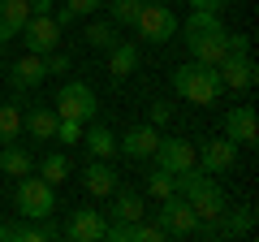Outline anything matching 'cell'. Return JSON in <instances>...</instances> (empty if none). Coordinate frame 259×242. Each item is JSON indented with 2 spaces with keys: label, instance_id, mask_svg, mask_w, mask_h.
Returning a JSON list of instances; mask_svg holds the SVG:
<instances>
[{
  "label": "cell",
  "instance_id": "6da1fadb",
  "mask_svg": "<svg viewBox=\"0 0 259 242\" xmlns=\"http://www.w3.org/2000/svg\"><path fill=\"white\" fill-rule=\"evenodd\" d=\"M177 30H182V44L190 52V61H199V65H221L229 56V30H225L221 13L190 9V18L177 22Z\"/></svg>",
  "mask_w": 259,
  "mask_h": 242
},
{
  "label": "cell",
  "instance_id": "7a4b0ae2",
  "mask_svg": "<svg viewBox=\"0 0 259 242\" xmlns=\"http://www.w3.org/2000/svg\"><path fill=\"white\" fill-rule=\"evenodd\" d=\"M173 91L182 95V100L199 104V108H207V104H216L225 95L221 87V74H216V65H199V61H186V65L173 69Z\"/></svg>",
  "mask_w": 259,
  "mask_h": 242
},
{
  "label": "cell",
  "instance_id": "3957f363",
  "mask_svg": "<svg viewBox=\"0 0 259 242\" xmlns=\"http://www.w3.org/2000/svg\"><path fill=\"white\" fill-rule=\"evenodd\" d=\"M13 204H18L22 221H48V216H56V186L35 177V173H26V177H18Z\"/></svg>",
  "mask_w": 259,
  "mask_h": 242
},
{
  "label": "cell",
  "instance_id": "277c9868",
  "mask_svg": "<svg viewBox=\"0 0 259 242\" xmlns=\"http://www.w3.org/2000/svg\"><path fill=\"white\" fill-rule=\"evenodd\" d=\"M134 35L147 48H164L168 39H177V13L168 9L164 0H143L139 18H134Z\"/></svg>",
  "mask_w": 259,
  "mask_h": 242
},
{
  "label": "cell",
  "instance_id": "5b68a950",
  "mask_svg": "<svg viewBox=\"0 0 259 242\" xmlns=\"http://www.w3.org/2000/svg\"><path fill=\"white\" fill-rule=\"evenodd\" d=\"M52 108H56V117H74V121H82V126H91L95 112H100V100H95V91L82 78H69V83H61Z\"/></svg>",
  "mask_w": 259,
  "mask_h": 242
},
{
  "label": "cell",
  "instance_id": "8992f818",
  "mask_svg": "<svg viewBox=\"0 0 259 242\" xmlns=\"http://www.w3.org/2000/svg\"><path fill=\"white\" fill-rule=\"evenodd\" d=\"M151 216H156V225L168 238H194V229H199V216H194V208L186 204L182 195L160 199V212H151Z\"/></svg>",
  "mask_w": 259,
  "mask_h": 242
},
{
  "label": "cell",
  "instance_id": "52a82bcc",
  "mask_svg": "<svg viewBox=\"0 0 259 242\" xmlns=\"http://www.w3.org/2000/svg\"><path fill=\"white\" fill-rule=\"evenodd\" d=\"M151 160H156V169H164V173H186V169H194L199 165V151H194V143L190 139H164L160 134V143H156V151H151Z\"/></svg>",
  "mask_w": 259,
  "mask_h": 242
},
{
  "label": "cell",
  "instance_id": "ba28073f",
  "mask_svg": "<svg viewBox=\"0 0 259 242\" xmlns=\"http://www.w3.org/2000/svg\"><path fill=\"white\" fill-rule=\"evenodd\" d=\"M18 35L26 39V52H39V56H48L52 48H61V26H56L52 13H30Z\"/></svg>",
  "mask_w": 259,
  "mask_h": 242
},
{
  "label": "cell",
  "instance_id": "9c48e42d",
  "mask_svg": "<svg viewBox=\"0 0 259 242\" xmlns=\"http://www.w3.org/2000/svg\"><path fill=\"white\" fill-rule=\"evenodd\" d=\"M199 169H203V173H212V177H221V173H229L233 165H238V143L233 139H203L199 143Z\"/></svg>",
  "mask_w": 259,
  "mask_h": 242
},
{
  "label": "cell",
  "instance_id": "30bf717a",
  "mask_svg": "<svg viewBox=\"0 0 259 242\" xmlns=\"http://www.w3.org/2000/svg\"><path fill=\"white\" fill-rule=\"evenodd\" d=\"M216 74H221V87L225 91H250L255 87V61H250V52H229L216 65Z\"/></svg>",
  "mask_w": 259,
  "mask_h": 242
},
{
  "label": "cell",
  "instance_id": "8fae6325",
  "mask_svg": "<svg viewBox=\"0 0 259 242\" xmlns=\"http://www.w3.org/2000/svg\"><path fill=\"white\" fill-rule=\"evenodd\" d=\"M104 229H108V221H104V212H95L91 204L87 208H74L69 212V221H65V238L69 242H100L104 238Z\"/></svg>",
  "mask_w": 259,
  "mask_h": 242
},
{
  "label": "cell",
  "instance_id": "7c38bea8",
  "mask_svg": "<svg viewBox=\"0 0 259 242\" xmlns=\"http://www.w3.org/2000/svg\"><path fill=\"white\" fill-rule=\"evenodd\" d=\"M225 139H233L238 147H255V143H259V117H255V104H238V108L225 112Z\"/></svg>",
  "mask_w": 259,
  "mask_h": 242
},
{
  "label": "cell",
  "instance_id": "4fadbf2b",
  "mask_svg": "<svg viewBox=\"0 0 259 242\" xmlns=\"http://www.w3.org/2000/svg\"><path fill=\"white\" fill-rule=\"evenodd\" d=\"M156 143H160V126H130L125 134L117 139V151L125 160H151V151H156Z\"/></svg>",
  "mask_w": 259,
  "mask_h": 242
},
{
  "label": "cell",
  "instance_id": "5bb4252c",
  "mask_svg": "<svg viewBox=\"0 0 259 242\" xmlns=\"http://www.w3.org/2000/svg\"><path fill=\"white\" fill-rule=\"evenodd\" d=\"M82 186H87L91 199H108L112 190L121 186V177H117V169H112L108 160H91V165L82 169Z\"/></svg>",
  "mask_w": 259,
  "mask_h": 242
},
{
  "label": "cell",
  "instance_id": "9a60e30c",
  "mask_svg": "<svg viewBox=\"0 0 259 242\" xmlns=\"http://www.w3.org/2000/svg\"><path fill=\"white\" fill-rule=\"evenodd\" d=\"M134 69H139V44L134 39H117L108 48V78L112 83H125Z\"/></svg>",
  "mask_w": 259,
  "mask_h": 242
},
{
  "label": "cell",
  "instance_id": "2e32d148",
  "mask_svg": "<svg viewBox=\"0 0 259 242\" xmlns=\"http://www.w3.org/2000/svg\"><path fill=\"white\" fill-rule=\"evenodd\" d=\"M108 199H112V212H104V216H112V221L134 225V221H143V216H147V208H143V190H125V186H117Z\"/></svg>",
  "mask_w": 259,
  "mask_h": 242
},
{
  "label": "cell",
  "instance_id": "e0dca14e",
  "mask_svg": "<svg viewBox=\"0 0 259 242\" xmlns=\"http://www.w3.org/2000/svg\"><path fill=\"white\" fill-rule=\"evenodd\" d=\"M255 229V208H225L216 216V238H246Z\"/></svg>",
  "mask_w": 259,
  "mask_h": 242
},
{
  "label": "cell",
  "instance_id": "ac0fdd59",
  "mask_svg": "<svg viewBox=\"0 0 259 242\" xmlns=\"http://www.w3.org/2000/svg\"><path fill=\"white\" fill-rule=\"evenodd\" d=\"M44 78H48V65H44V56H39V52H26L22 61H13V78H9V83L18 87V91H35Z\"/></svg>",
  "mask_w": 259,
  "mask_h": 242
},
{
  "label": "cell",
  "instance_id": "d6986e66",
  "mask_svg": "<svg viewBox=\"0 0 259 242\" xmlns=\"http://www.w3.org/2000/svg\"><path fill=\"white\" fill-rule=\"evenodd\" d=\"M22 130L35 143H52L56 139V108H30L22 112Z\"/></svg>",
  "mask_w": 259,
  "mask_h": 242
},
{
  "label": "cell",
  "instance_id": "ffe728a7",
  "mask_svg": "<svg viewBox=\"0 0 259 242\" xmlns=\"http://www.w3.org/2000/svg\"><path fill=\"white\" fill-rule=\"evenodd\" d=\"M82 143L91 151V160H112L117 156V134L108 126H100V121H91V130H82Z\"/></svg>",
  "mask_w": 259,
  "mask_h": 242
},
{
  "label": "cell",
  "instance_id": "44dd1931",
  "mask_svg": "<svg viewBox=\"0 0 259 242\" xmlns=\"http://www.w3.org/2000/svg\"><path fill=\"white\" fill-rule=\"evenodd\" d=\"M0 173H9V177L35 173V156H30L22 143H5V147H0Z\"/></svg>",
  "mask_w": 259,
  "mask_h": 242
},
{
  "label": "cell",
  "instance_id": "7402d4cb",
  "mask_svg": "<svg viewBox=\"0 0 259 242\" xmlns=\"http://www.w3.org/2000/svg\"><path fill=\"white\" fill-rule=\"evenodd\" d=\"M35 169H39V177H44V182H52V186H61L65 177L74 173V165H69V156H65V151H48L44 160H35Z\"/></svg>",
  "mask_w": 259,
  "mask_h": 242
},
{
  "label": "cell",
  "instance_id": "603a6c76",
  "mask_svg": "<svg viewBox=\"0 0 259 242\" xmlns=\"http://www.w3.org/2000/svg\"><path fill=\"white\" fill-rule=\"evenodd\" d=\"M117 39L121 35H117V26H112L108 18H104V22H87V30H82V44L91 48V52H108Z\"/></svg>",
  "mask_w": 259,
  "mask_h": 242
},
{
  "label": "cell",
  "instance_id": "cb8c5ba5",
  "mask_svg": "<svg viewBox=\"0 0 259 242\" xmlns=\"http://www.w3.org/2000/svg\"><path fill=\"white\" fill-rule=\"evenodd\" d=\"M26 18H30L26 0H0V26L9 30V39H18V30L26 26Z\"/></svg>",
  "mask_w": 259,
  "mask_h": 242
},
{
  "label": "cell",
  "instance_id": "d4e9b609",
  "mask_svg": "<svg viewBox=\"0 0 259 242\" xmlns=\"http://www.w3.org/2000/svg\"><path fill=\"white\" fill-rule=\"evenodd\" d=\"M18 139H22V108L0 100V147L5 143H18Z\"/></svg>",
  "mask_w": 259,
  "mask_h": 242
},
{
  "label": "cell",
  "instance_id": "484cf974",
  "mask_svg": "<svg viewBox=\"0 0 259 242\" xmlns=\"http://www.w3.org/2000/svg\"><path fill=\"white\" fill-rule=\"evenodd\" d=\"M104 9H108V22H112V26H134L143 0H104Z\"/></svg>",
  "mask_w": 259,
  "mask_h": 242
},
{
  "label": "cell",
  "instance_id": "4316f807",
  "mask_svg": "<svg viewBox=\"0 0 259 242\" xmlns=\"http://www.w3.org/2000/svg\"><path fill=\"white\" fill-rule=\"evenodd\" d=\"M147 195H151V199H168V195H177V186H173V173L156 169V173L147 177Z\"/></svg>",
  "mask_w": 259,
  "mask_h": 242
},
{
  "label": "cell",
  "instance_id": "83f0119b",
  "mask_svg": "<svg viewBox=\"0 0 259 242\" xmlns=\"http://www.w3.org/2000/svg\"><path fill=\"white\" fill-rule=\"evenodd\" d=\"M82 121H74V117H56V139L61 143H82Z\"/></svg>",
  "mask_w": 259,
  "mask_h": 242
},
{
  "label": "cell",
  "instance_id": "f1b7e54d",
  "mask_svg": "<svg viewBox=\"0 0 259 242\" xmlns=\"http://www.w3.org/2000/svg\"><path fill=\"white\" fill-rule=\"evenodd\" d=\"M65 9L74 13V18H91V13L104 9V0H65Z\"/></svg>",
  "mask_w": 259,
  "mask_h": 242
},
{
  "label": "cell",
  "instance_id": "f546056e",
  "mask_svg": "<svg viewBox=\"0 0 259 242\" xmlns=\"http://www.w3.org/2000/svg\"><path fill=\"white\" fill-rule=\"evenodd\" d=\"M44 65H48V74H65V69L74 65V61H69V52H61V48H52V52L44 56Z\"/></svg>",
  "mask_w": 259,
  "mask_h": 242
},
{
  "label": "cell",
  "instance_id": "4dcf8cb0",
  "mask_svg": "<svg viewBox=\"0 0 259 242\" xmlns=\"http://www.w3.org/2000/svg\"><path fill=\"white\" fill-rule=\"evenodd\" d=\"M168 117H173V108H168L164 100H160V104H151V126H164Z\"/></svg>",
  "mask_w": 259,
  "mask_h": 242
},
{
  "label": "cell",
  "instance_id": "1f68e13d",
  "mask_svg": "<svg viewBox=\"0 0 259 242\" xmlns=\"http://www.w3.org/2000/svg\"><path fill=\"white\" fill-rule=\"evenodd\" d=\"M194 9H207V13H225L229 9V0H190Z\"/></svg>",
  "mask_w": 259,
  "mask_h": 242
},
{
  "label": "cell",
  "instance_id": "d6a6232c",
  "mask_svg": "<svg viewBox=\"0 0 259 242\" xmlns=\"http://www.w3.org/2000/svg\"><path fill=\"white\" fill-rule=\"evenodd\" d=\"M30 5V13H52L56 9V0H26Z\"/></svg>",
  "mask_w": 259,
  "mask_h": 242
},
{
  "label": "cell",
  "instance_id": "836d02e7",
  "mask_svg": "<svg viewBox=\"0 0 259 242\" xmlns=\"http://www.w3.org/2000/svg\"><path fill=\"white\" fill-rule=\"evenodd\" d=\"M0 242H5V225H0Z\"/></svg>",
  "mask_w": 259,
  "mask_h": 242
},
{
  "label": "cell",
  "instance_id": "e575fe53",
  "mask_svg": "<svg viewBox=\"0 0 259 242\" xmlns=\"http://www.w3.org/2000/svg\"><path fill=\"white\" fill-rule=\"evenodd\" d=\"M0 52H5V48H0Z\"/></svg>",
  "mask_w": 259,
  "mask_h": 242
}]
</instances>
